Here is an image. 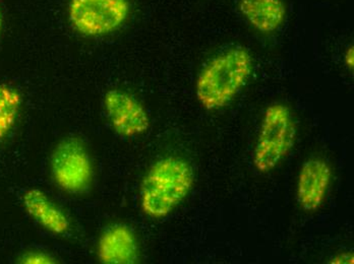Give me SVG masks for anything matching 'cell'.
Returning a JSON list of instances; mask_svg holds the SVG:
<instances>
[{"label":"cell","mask_w":354,"mask_h":264,"mask_svg":"<svg viewBox=\"0 0 354 264\" xmlns=\"http://www.w3.org/2000/svg\"><path fill=\"white\" fill-rule=\"evenodd\" d=\"M195 182L193 167L185 159L165 156L149 168L140 186L142 212L153 220L171 214L191 192Z\"/></svg>","instance_id":"1"},{"label":"cell","mask_w":354,"mask_h":264,"mask_svg":"<svg viewBox=\"0 0 354 264\" xmlns=\"http://www.w3.org/2000/svg\"><path fill=\"white\" fill-rule=\"evenodd\" d=\"M252 60L245 47H232L210 60L198 74L196 94L203 108L219 110L247 85Z\"/></svg>","instance_id":"2"},{"label":"cell","mask_w":354,"mask_h":264,"mask_svg":"<svg viewBox=\"0 0 354 264\" xmlns=\"http://www.w3.org/2000/svg\"><path fill=\"white\" fill-rule=\"evenodd\" d=\"M297 124L286 105L274 103L266 109L254 154V168L267 174L277 168L293 149Z\"/></svg>","instance_id":"3"},{"label":"cell","mask_w":354,"mask_h":264,"mask_svg":"<svg viewBox=\"0 0 354 264\" xmlns=\"http://www.w3.org/2000/svg\"><path fill=\"white\" fill-rule=\"evenodd\" d=\"M131 12L129 0H71L68 19L85 37H100L118 31Z\"/></svg>","instance_id":"4"},{"label":"cell","mask_w":354,"mask_h":264,"mask_svg":"<svg viewBox=\"0 0 354 264\" xmlns=\"http://www.w3.org/2000/svg\"><path fill=\"white\" fill-rule=\"evenodd\" d=\"M51 176L58 188L80 194L90 187L94 177L92 160L86 145L77 137L62 139L50 159Z\"/></svg>","instance_id":"5"},{"label":"cell","mask_w":354,"mask_h":264,"mask_svg":"<svg viewBox=\"0 0 354 264\" xmlns=\"http://www.w3.org/2000/svg\"><path fill=\"white\" fill-rule=\"evenodd\" d=\"M105 112L114 132L124 139H133L148 132L150 117L141 103L122 90H109L105 94Z\"/></svg>","instance_id":"6"},{"label":"cell","mask_w":354,"mask_h":264,"mask_svg":"<svg viewBox=\"0 0 354 264\" xmlns=\"http://www.w3.org/2000/svg\"><path fill=\"white\" fill-rule=\"evenodd\" d=\"M331 166L321 158H313L302 164L297 177V199L306 212H315L323 205L331 184Z\"/></svg>","instance_id":"7"},{"label":"cell","mask_w":354,"mask_h":264,"mask_svg":"<svg viewBox=\"0 0 354 264\" xmlns=\"http://www.w3.org/2000/svg\"><path fill=\"white\" fill-rule=\"evenodd\" d=\"M97 251L101 263L133 264L139 259V242L127 225H112L101 234Z\"/></svg>","instance_id":"8"},{"label":"cell","mask_w":354,"mask_h":264,"mask_svg":"<svg viewBox=\"0 0 354 264\" xmlns=\"http://www.w3.org/2000/svg\"><path fill=\"white\" fill-rule=\"evenodd\" d=\"M21 201L28 214L43 229L57 236L66 235L70 231L71 222L64 210L40 189H28Z\"/></svg>","instance_id":"9"},{"label":"cell","mask_w":354,"mask_h":264,"mask_svg":"<svg viewBox=\"0 0 354 264\" xmlns=\"http://www.w3.org/2000/svg\"><path fill=\"white\" fill-rule=\"evenodd\" d=\"M239 8L248 23L264 34L277 31L287 17L283 0H239Z\"/></svg>","instance_id":"10"},{"label":"cell","mask_w":354,"mask_h":264,"mask_svg":"<svg viewBox=\"0 0 354 264\" xmlns=\"http://www.w3.org/2000/svg\"><path fill=\"white\" fill-rule=\"evenodd\" d=\"M23 105L21 92L10 83H0V143L12 132Z\"/></svg>","instance_id":"11"},{"label":"cell","mask_w":354,"mask_h":264,"mask_svg":"<svg viewBox=\"0 0 354 264\" xmlns=\"http://www.w3.org/2000/svg\"><path fill=\"white\" fill-rule=\"evenodd\" d=\"M19 263L25 264H53L57 263L55 257L41 251H29L24 253L19 258Z\"/></svg>","instance_id":"12"},{"label":"cell","mask_w":354,"mask_h":264,"mask_svg":"<svg viewBox=\"0 0 354 264\" xmlns=\"http://www.w3.org/2000/svg\"><path fill=\"white\" fill-rule=\"evenodd\" d=\"M331 263H354L353 253L343 252L336 255L331 261Z\"/></svg>","instance_id":"13"},{"label":"cell","mask_w":354,"mask_h":264,"mask_svg":"<svg viewBox=\"0 0 354 264\" xmlns=\"http://www.w3.org/2000/svg\"><path fill=\"white\" fill-rule=\"evenodd\" d=\"M344 63L348 70H353L354 68V48L353 45L347 48L344 55Z\"/></svg>","instance_id":"14"},{"label":"cell","mask_w":354,"mask_h":264,"mask_svg":"<svg viewBox=\"0 0 354 264\" xmlns=\"http://www.w3.org/2000/svg\"><path fill=\"white\" fill-rule=\"evenodd\" d=\"M2 29H3V12H2L1 6H0V36H1Z\"/></svg>","instance_id":"15"}]
</instances>
